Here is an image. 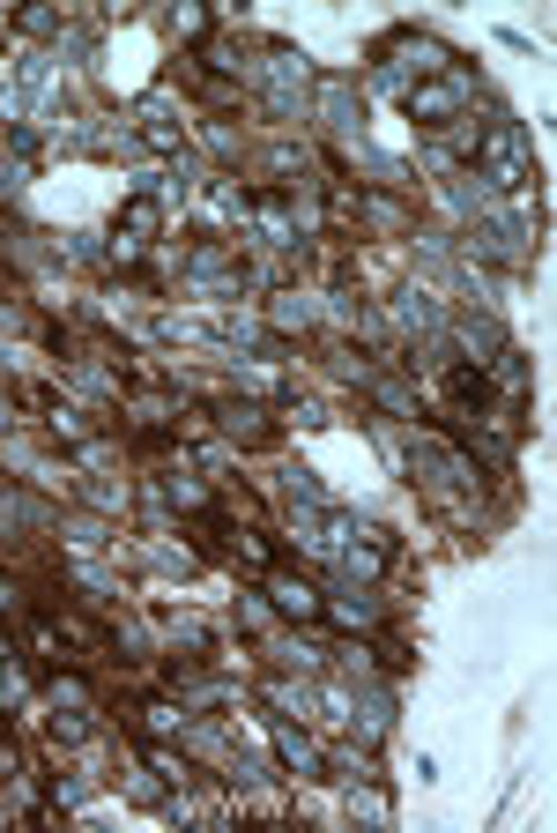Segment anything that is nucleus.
Listing matches in <instances>:
<instances>
[{
	"instance_id": "nucleus-1",
	"label": "nucleus",
	"mask_w": 557,
	"mask_h": 833,
	"mask_svg": "<svg viewBox=\"0 0 557 833\" xmlns=\"http://www.w3.org/2000/svg\"><path fill=\"white\" fill-rule=\"evenodd\" d=\"M267 589H275V603H283L291 618H320V595H313V581H291V573H275Z\"/></svg>"
}]
</instances>
